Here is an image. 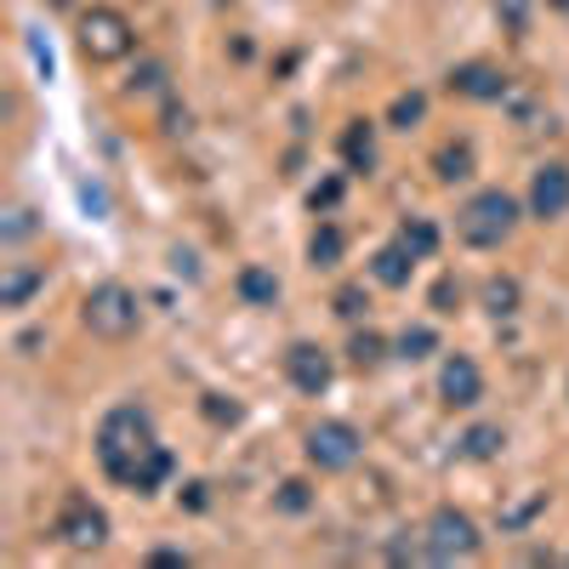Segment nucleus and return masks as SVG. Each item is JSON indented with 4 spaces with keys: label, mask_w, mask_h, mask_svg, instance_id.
Returning <instances> with one entry per match:
<instances>
[{
    "label": "nucleus",
    "mask_w": 569,
    "mask_h": 569,
    "mask_svg": "<svg viewBox=\"0 0 569 569\" xmlns=\"http://www.w3.org/2000/svg\"><path fill=\"white\" fill-rule=\"evenodd\" d=\"M98 461H103V472L120 485V490H131V496H154L171 472H177V456L160 445V433H154V410L149 405H137V399H126V405H114L103 421H98Z\"/></svg>",
    "instance_id": "obj_1"
},
{
    "label": "nucleus",
    "mask_w": 569,
    "mask_h": 569,
    "mask_svg": "<svg viewBox=\"0 0 569 569\" xmlns=\"http://www.w3.org/2000/svg\"><path fill=\"white\" fill-rule=\"evenodd\" d=\"M342 251H348L342 228H337V222H319V228H313V240H308V262H313V268H337Z\"/></svg>",
    "instance_id": "obj_18"
},
{
    "label": "nucleus",
    "mask_w": 569,
    "mask_h": 569,
    "mask_svg": "<svg viewBox=\"0 0 569 569\" xmlns=\"http://www.w3.org/2000/svg\"><path fill=\"white\" fill-rule=\"evenodd\" d=\"M530 217L536 222H558V217H569V166L563 160H547V166H536V177H530Z\"/></svg>",
    "instance_id": "obj_10"
},
{
    "label": "nucleus",
    "mask_w": 569,
    "mask_h": 569,
    "mask_svg": "<svg viewBox=\"0 0 569 569\" xmlns=\"http://www.w3.org/2000/svg\"><path fill=\"white\" fill-rule=\"evenodd\" d=\"M388 359V337H376V330H353L348 337V365L353 370H376Z\"/></svg>",
    "instance_id": "obj_20"
},
{
    "label": "nucleus",
    "mask_w": 569,
    "mask_h": 569,
    "mask_svg": "<svg viewBox=\"0 0 569 569\" xmlns=\"http://www.w3.org/2000/svg\"><path fill=\"white\" fill-rule=\"evenodd\" d=\"M421 120H427V91H399V98L388 103V126L393 131H410Z\"/></svg>",
    "instance_id": "obj_23"
},
{
    "label": "nucleus",
    "mask_w": 569,
    "mask_h": 569,
    "mask_svg": "<svg viewBox=\"0 0 569 569\" xmlns=\"http://www.w3.org/2000/svg\"><path fill=\"white\" fill-rule=\"evenodd\" d=\"M149 563H166V569H182V563H188V552H177V547H160V552H149Z\"/></svg>",
    "instance_id": "obj_30"
},
{
    "label": "nucleus",
    "mask_w": 569,
    "mask_h": 569,
    "mask_svg": "<svg viewBox=\"0 0 569 569\" xmlns=\"http://www.w3.org/2000/svg\"><path fill=\"white\" fill-rule=\"evenodd\" d=\"M439 399L450 405V410H472L485 399V370L472 365L467 353H450L445 365H439Z\"/></svg>",
    "instance_id": "obj_11"
},
{
    "label": "nucleus",
    "mask_w": 569,
    "mask_h": 569,
    "mask_svg": "<svg viewBox=\"0 0 569 569\" xmlns=\"http://www.w3.org/2000/svg\"><path fill=\"white\" fill-rule=\"evenodd\" d=\"M284 376H291V388L297 393H308V399H319L330 382H337V359H330L319 342H308V337H297L291 348H284Z\"/></svg>",
    "instance_id": "obj_9"
},
{
    "label": "nucleus",
    "mask_w": 569,
    "mask_h": 569,
    "mask_svg": "<svg viewBox=\"0 0 569 569\" xmlns=\"http://www.w3.org/2000/svg\"><path fill=\"white\" fill-rule=\"evenodd\" d=\"M273 507H279V512H291V518H302V512L313 507V490H308L302 479H284L279 496H273Z\"/></svg>",
    "instance_id": "obj_24"
},
{
    "label": "nucleus",
    "mask_w": 569,
    "mask_h": 569,
    "mask_svg": "<svg viewBox=\"0 0 569 569\" xmlns=\"http://www.w3.org/2000/svg\"><path fill=\"white\" fill-rule=\"evenodd\" d=\"M206 416H211V421H228V427H233V421H240L246 410H240V405H233V399L222 405V393H206Z\"/></svg>",
    "instance_id": "obj_29"
},
{
    "label": "nucleus",
    "mask_w": 569,
    "mask_h": 569,
    "mask_svg": "<svg viewBox=\"0 0 569 569\" xmlns=\"http://www.w3.org/2000/svg\"><path fill=\"white\" fill-rule=\"evenodd\" d=\"M74 46H80L86 63H120V58H131L137 29L120 7H86L74 18Z\"/></svg>",
    "instance_id": "obj_4"
},
{
    "label": "nucleus",
    "mask_w": 569,
    "mask_h": 569,
    "mask_svg": "<svg viewBox=\"0 0 569 569\" xmlns=\"http://www.w3.org/2000/svg\"><path fill=\"white\" fill-rule=\"evenodd\" d=\"M433 177H439V182H467V177H472V142H467V137L445 142V149L433 154Z\"/></svg>",
    "instance_id": "obj_17"
},
{
    "label": "nucleus",
    "mask_w": 569,
    "mask_h": 569,
    "mask_svg": "<svg viewBox=\"0 0 569 569\" xmlns=\"http://www.w3.org/2000/svg\"><path fill=\"white\" fill-rule=\"evenodd\" d=\"M52 536H58L69 552H98V547L109 541V512H103L98 501H91L86 490H69V496H63V507H58Z\"/></svg>",
    "instance_id": "obj_7"
},
{
    "label": "nucleus",
    "mask_w": 569,
    "mask_h": 569,
    "mask_svg": "<svg viewBox=\"0 0 569 569\" xmlns=\"http://www.w3.org/2000/svg\"><path fill=\"white\" fill-rule=\"evenodd\" d=\"M518 217H525V206H518L507 188H479V194L456 211V240L472 246V251H501L518 233Z\"/></svg>",
    "instance_id": "obj_2"
},
{
    "label": "nucleus",
    "mask_w": 569,
    "mask_h": 569,
    "mask_svg": "<svg viewBox=\"0 0 569 569\" xmlns=\"http://www.w3.org/2000/svg\"><path fill=\"white\" fill-rule=\"evenodd\" d=\"M479 552H485V536H479V525H472L461 507H433L427 512V525H421V558L427 563H467Z\"/></svg>",
    "instance_id": "obj_5"
},
{
    "label": "nucleus",
    "mask_w": 569,
    "mask_h": 569,
    "mask_svg": "<svg viewBox=\"0 0 569 569\" xmlns=\"http://www.w3.org/2000/svg\"><path fill=\"white\" fill-rule=\"evenodd\" d=\"M46 291V268H29V262H7V273H0V308L18 313L29 308V297Z\"/></svg>",
    "instance_id": "obj_12"
},
{
    "label": "nucleus",
    "mask_w": 569,
    "mask_h": 569,
    "mask_svg": "<svg viewBox=\"0 0 569 569\" xmlns=\"http://www.w3.org/2000/svg\"><path fill=\"white\" fill-rule=\"evenodd\" d=\"M29 233H34V211H29V206H12V211H7V246L29 240Z\"/></svg>",
    "instance_id": "obj_27"
},
{
    "label": "nucleus",
    "mask_w": 569,
    "mask_h": 569,
    "mask_svg": "<svg viewBox=\"0 0 569 569\" xmlns=\"http://www.w3.org/2000/svg\"><path fill=\"white\" fill-rule=\"evenodd\" d=\"M365 308H370V297H365V284H342V291L330 297V313H337V319H348V325H353V319H359Z\"/></svg>",
    "instance_id": "obj_25"
},
{
    "label": "nucleus",
    "mask_w": 569,
    "mask_h": 569,
    "mask_svg": "<svg viewBox=\"0 0 569 569\" xmlns=\"http://www.w3.org/2000/svg\"><path fill=\"white\" fill-rule=\"evenodd\" d=\"M393 353H399V359H410V365L433 359V353H439V330H433V325H410V330H399Z\"/></svg>",
    "instance_id": "obj_19"
},
{
    "label": "nucleus",
    "mask_w": 569,
    "mask_h": 569,
    "mask_svg": "<svg viewBox=\"0 0 569 569\" xmlns=\"http://www.w3.org/2000/svg\"><path fill=\"white\" fill-rule=\"evenodd\" d=\"M410 273H416V257H410L399 240H393V246H382V251L370 257V279L382 284V291H405Z\"/></svg>",
    "instance_id": "obj_14"
},
{
    "label": "nucleus",
    "mask_w": 569,
    "mask_h": 569,
    "mask_svg": "<svg viewBox=\"0 0 569 569\" xmlns=\"http://www.w3.org/2000/svg\"><path fill=\"white\" fill-rule=\"evenodd\" d=\"M541 7H552V12H569V0H541Z\"/></svg>",
    "instance_id": "obj_31"
},
{
    "label": "nucleus",
    "mask_w": 569,
    "mask_h": 569,
    "mask_svg": "<svg viewBox=\"0 0 569 569\" xmlns=\"http://www.w3.org/2000/svg\"><path fill=\"white\" fill-rule=\"evenodd\" d=\"M485 308H490L496 319H512V313H518V279H512V273H490V279H485Z\"/></svg>",
    "instance_id": "obj_22"
},
{
    "label": "nucleus",
    "mask_w": 569,
    "mask_h": 569,
    "mask_svg": "<svg viewBox=\"0 0 569 569\" xmlns=\"http://www.w3.org/2000/svg\"><path fill=\"white\" fill-rule=\"evenodd\" d=\"M393 240H399V246H405L416 262H427V257L439 251V222H427V217H405Z\"/></svg>",
    "instance_id": "obj_16"
},
{
    "label": "nucleus",
    "mask_w": 569,
    "mask_h": 569,
    "mask_svg": "<svg viewBox=\"0 0 569 569\" xmlns=\"http://www.w3.org/2000/svg\"><path fill=\"white\" fill-rule=\"evenodd\" d=\"M501 450H507L501 427H467V433H461V456H467V461H490V456H501Z\"/></svg>",
    "instance_id": "obj_21"
},
{
    "label": "nucleus",
    "mask_w": 569,
    "mask_h": 569,
    "mask_svg": "<svg viewBox=\"0 0 569 569\" xmlns=\"http://www.w3.org/2000/svg\"><path fill=\"white\" fill-rule=\"evenodd\" d=\"M342 160H348V171H376V126L370 120H348V131H342Z\"/></svg>",
    "instance_id": "obj_15"
},
{
    "label": "nucleus",
    "mask_w": 569,
    "mask_h": 569,
    "mask_svg": "<svg viewBox=\"0 0 569 569\" xmlns=\"http://www.w3.org/2000/svg\"><path fill=\"white\" fill-rule=\"evenodd\" d=\"M445 86L456 91V98H467V103H501L512 91V74L501 63H490V58H467V63H456L445 74Z\"/></svg>",
    "instance_id": "obj_8"
},
{
    "label": "nucleus",
    "mask_w": 569,
    "mask_h": 569,
    "mask_svg": "<svg viewBox=\"0 0 569 569\" xmlns=\"http://www.w3.org/2000/svg\"><path fill=\"white\" fill-rule=\"evenodd\" d=\"M233 291H240V302H246V308H273L284 284H279V273H273V268L246 262V268H240V279H233Z\"/></svg>",
    "instance_id": "obj_13"
},
{
    "label": "nucleus",
    "mask_w": 569,
    "mask_h": 569,
    "mask_svg": "<svg viewBox=\"0 0 569 569\" xmlns=\"http://www.w3.org/2000/svg\"><path fill=\"white\" fill-rule=\"evenodd\" d=\"M461 308V284L456 279H439L433 284V313H456Z\"/></svg>",
    "instance_id": "obj_28"
},
{
    "label": "nucleus",
    "mask_w": 569,
    "mask_h": 569,
    "mask_svg": "<svg viewBox=\"0 0 569 569\" xmlns=\"http://www.w3.org/2000/svg\"><path fill=\"white\" fill-rule=\"evenodd\" d=\"M337 200H342V177H325L313 194H308V206H313L319 217H325V211H337Z\"/></svg>",
    "instance_id": "obj_26"
},
{
    "label": "nucleus",
    "mask_w": 569,
    "mask_h": 569,
    "mask_svg": "<svg viewBox=\"0 0 569 569\" xmlns=\"http://www.w3.org/2000/svg\"><path fill=\"white\" fill-rule=\"evenodd\" d=\"M302 456H308L319 472H348V467L365 456V433H359L353 421H342V416L313 421L308 439H302Z\"/></svg>",
    "instance_id": "obj_6"
},
{
    "label": "nucleus",
    "mask_w": 569,
    "mask_h": 569,
    "mask_svg": "<svg viewBox=\"0 0 569 569\" xmlns=\"http://www.w3.org/2000/svg\"><path fill=\"white\" fill-rule=\"evenodd\" d=\"M80 325L91 330V337H103V342H126L131 330L142 325V302L131 284L120 279H103V284H91L86 302H80Z\"/></svg>",
    "instance_id": "obj_3"
}]
</instances>
